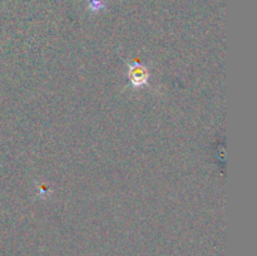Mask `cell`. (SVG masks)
I'll list each match as a JSON object with an SVG mask.
<instances>
[{"label": "cell", "instance_id": "cell-1", "mask_svg": "<svg viewBox=\"0 0 257 256\" xmlns=\"http://www.w3.org/2000/svg\"><path fill=\"white\" fill-rule=\"evenodd\" d=\"M130 77H131V82H132V84L136 85V87H140V85H143L145 83H147L148 73L147 70L140 64V63L136 62L135 65L131 68Z\"/></svg>", "mask_w": 257, "mask_h": 256}]
</instances>
